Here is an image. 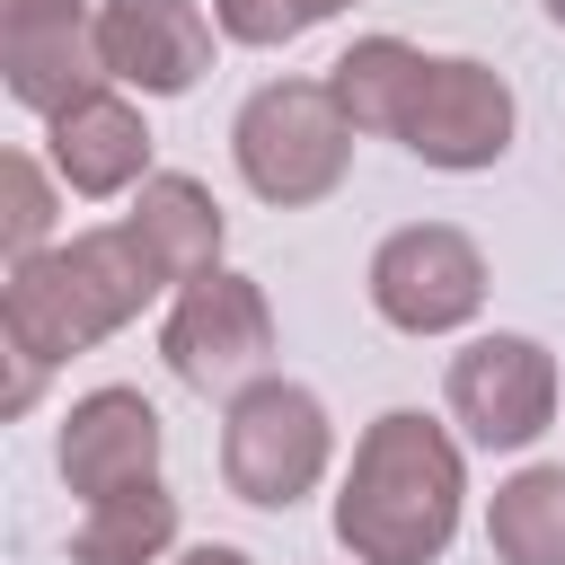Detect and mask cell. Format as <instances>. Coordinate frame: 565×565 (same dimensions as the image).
I'll list each match as a JSON object with an SVG mask.
<instances>
[{
  "label": "cell",
  "instance_id": "21",
  "mask_svg": "<svg viewBox=\"0 0 565 565\" xmlns=\"http://www.w3.org/2000/svg\"><path fill=\"white\" fill-rule=\"evenodd\" d=\"M0 9H26V0H0Z\"/></svg>",
  "mask_w": 565,
  "mask_h": 565
},
{
  "label": "cell",
  "instance_id": "15",
  "mask_svg": "<svg viewBox=\"0 0 565 565\" xmlns=\"http://www.w3.org/2000/svg\"><path fill=\"white\" fill-rule=\"evenodd\" d=\"M177 547V494L150 477V486H124L106 503H79V530H71V565H159Z\"/></svg>",
  "mask_w": 565,
  "mask_h": 565
},
{
  "label": "cell",
  "instance_id": "12",
  "mask_svg": "<svg viewBox=\"0 0 565 565\" xmlns=\"http://www.w3.org/2000/svg\"><path fill=\"white\" fill-rule=\"evenodd\" d=\"M44 141H53V177H62L71 194H88V203H106V194H124V185L150 177V124H141V106L115 97V88L62 106Z\"/></svg>",
  "mask_w": 565,
  "mask_h": 565
},
{
  "label": "cell",
  "instance_id": "5",
  "mask_svg": "<svg viewBox=\"0 0 565 565\" xmlns=\"http://www.w3.org/2000/svg\"><path fill=\"white\" fill-rule=\"evenodd\" d=\"M159 353L168 371L194 388V397H238L247 380H265L274 362V309L247 274H203V282H177V309L159 327Z\"/></svg>",
  "mask_w": 565,
  "mask_h": 565
},
{
  "label": "cell",
  "instance_id": "3",
  "mask_svg": "<svg viewBox=\"0 0 565 565\" xmlns=\"http://www.w3.org/2000/svg\"><path fill=\"white\" fill-rule=\"evenodd\" d=\"M230 150H238V177H247L256 203L309 212V203H327V194L344 185V168H353V124H344V106H335L327 79H265V88L238 106Z\"/></svg>",
  "mask_w": 565,
  "mask_h": 565
},
{
  "label": "cell",
  "instance_id": "10",
  "mask_svg": "<svg viewBox=\"0 0 565 565\" xmlns=\"http://www.w3.org/2000/svg\"><path fill=\"white\" fill-rule=\"evenodd\" d=\"M159 450H168V433H159V406L141 388H88L62 415V450L53 459H62V486L79 503H106L124 486H150L159 477Z\"/></svg>",
  "mask_w": 565,
  "mask_h": 565
},
{
  "label": "cell",
  "instance_id": "6",
  "mask_svg": "<svg viewBox=\"0 0 565 565\" xmlns=\"http://www.w3.org/2000/svg\"><path fill=\"white\" fill-rule=\"evenodd\" d=\"M371 309L397 327V335H450L486 309V256L468 230L450 221H415V230H388L371 247Z\"/></svg>",
  "mask_w": 565,
  "mask_h": 565
},
{
  "label": "cell",
  "instance_id": "4",
  "mask_svg": "<svg viewBox=\"0 0 565 565\" xmlns=\"http://www.w3.org/2000/svg\"><path fill=\"white\" fill-rule=\"evenodd\" d=\"M335 459V433H327V406L300 388V380H247L221 415V477L238 503L256 512H291Z\"/></svg>",
  "mask_w": 565,
  "mask_h": 565
},
{
  "label": "cell",
  "instance_id": "18",
  "mask_svg": "<svg viewBox=\"0 0 565 565\" xmlns=\"http://www.w3.org/2000/svg\"><path fill=\"white\" fill-rule=\"evenodd\" d=\"M318 18H335L327 0H212V26L230 35V44H291V35H309Z\"/></svg>",
  "mask_w": 565,
  "mask_h": 565
},
{
  "label": "cell",
  "instance_id": "2",
  "mask_svg": "<svg viewBox=\"0 0 565 565\" xmlns=\"http://www.w3.org/2000/svg\"><path fill=\"white\" fill-rule=\"evenodd\" d=\"M159 291H168V274L150 265V247L132 238V221H106V230H79V238L9 265L0 335H9V353H26V362L53 371V362L88 353L97 335L132 327Z\"/></svg>",
  "mask_w": 565,
  "mask_h": 565
},
{
  "label": "cell",
  "instance_id": "14",
  "mask_svg": "<svg viewBox=\"0 0 565 565\" xmlns=\"http://www.w3.org/2000/svg\"><path fill=\"white\" fill-rule=\"evenodd\" d=\"M424 62L433 53H415L406 35H353L327 62V88H335V106H344L353 132H406V106L424 88Z\"/></svg>",
  "mask_w": 565,
  "mask_h": 565
},
{
  "label": "cell",
  "instance_id": "19",
  "mask_svg": "<svg viewBox=\"0 0 565 565\" xmlns=\"http://www.w3.org/2000/svg\"><path fill=\"white\" fill-rule=\"evenodd\" d=\"M177 565H256V556H238V547H185Z\"/></svg>",
  "mask_w": 565,
  "mask_h": 565
},
{
  "label": "cell",
  "instance_id": "1",
  "mask_svg": "<svg viewBox=\"0 0 565 565\" xmlns=\"http://www.w3.org/2000/svg\"><path fill=\"white\" fill-rule=\"evenodd\" d=\"M459 503H468L459 441L433 415L388 406L353 441V468L335 494V547L353 565H433L459 539Z\"/></svg>",
  "mask_w": 565,
  "mask_h": 565
},
{
  "label": "cell",
  "instance_id": "11",
  "mask_svg": "<svg viewBox=\"0 0 565 565\" xmlns=\"http://www.w3.org/2000/svg\"><path fill=\"white\" fill-rule=\"evenodd\" d=\"M97 53H106V79H124L141 97H185L212 71V18H203V0H106Z\"/></svg>",
  "mask_w": 565,
  "mask_h": 565
},
{
  "label": "cell",
  "instance_id": "20",
  "mask_svg": "<svg viewBox=\"0 0 565 565\" xmlns=\"http://www.w3.org/2000/svg\"><path fill=\"white\" fill-rule=\"evenodd\" d=\"M547 18H556V26H565V0H547Z\"/></svg>",
  "mask_w": 565,
  "mask_h": 565
},
{
  "label": "cell",
  "instance_id": "16",
  "mask_svg": "<svg viewBox=\"0 0 565 565\" xmlns=\"http://www.w3.org/2000/svg\"><path fill=\"white\" fill-rule=\"evenodd\" d=\"M486 539L503 565H565V468H521L486 503Z\"/></svg>",
  "mask_w": 565,
  "mask_h": 565
},
{
  "label": "cell",
  "instance_id": "7",
  "mask_svg": "<svg viewBox=\"0 0 565 565\" xmlns=\"http://www.w3.org/2000/svg\"><path fill=\"white\" fill-rule=\"evenodd\" d=\"M512 124H521V106H512L503 71H486V62H468V53H433L397 141H406L424 168L468 177V168H494V159L512 150Z\"/></svg>",
  "mask_w": 565,
  "mask_h": 565
},
{
  "label": "cell",
  "instance_id": "13",
  "mask_svg": "<svg viewBox=\"0 0 565 565\" xmlns=\"http://www.w3.org/2000/svg\"><path fill=\"white\" fill-rule=\"evenodd\" d=\"M132 238L150 247V265L168 274V282H203L212 265H221V203L194 185V177H141V194H132Z\"/></svg>",
  "mask_w": 565,
  "mask_h": 565
},
{
  "label": "cell",
  "instance_id": "8",
  "mask_svg": "<svg viewBox=\"0 0 565 565\" xmlns=\"http://www.w3.org/2000/svg\"><path fill=\"white\" fill-rule=\"evenodd\" d=\"M450 415L477 450H530L556 424V353L539 335H477L450 353Z\"/></svg>",
  "mask_w": 565,
  "mask_h": 565
},
{
  "label": "cell",
  "instance_id": "17",
  "mask_svg": "<svg viewBox=\"0 0 565 565\" xmlns=\"http://www.w3.org/2000/svg\"><path fill=\"white\" fill-rule=\"evenodd\" d=\"M44 238H53V185L26 150H9L0 159V247H9V265H26V256H44Z\"/></svg>",
  "mask_w": 565,
  "mask_h": 565
},
{
  "label": "cell",
  "instance_id": "9",
  "mask_svg": "<svg viewBox=\"0 0 565 565\" xmlns=\"http://www.w3.org/2000/svg\"><path fill=\"white\" fill-rule=\"evenodd\" d=\"M0 79L26 115H62L79 97L106 88V53H97V18H79V0H26L0 9Z\"/></svg>",
  "mask_w": 565,
  "mask_h": 565
}]
</instances>
